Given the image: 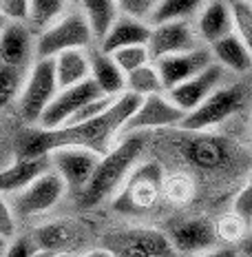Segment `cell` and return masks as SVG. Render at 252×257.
<instances>
[{
    "mask_svg": "<svg viewBox=\"0 0 252 257\" xmlns=\"http://www.w3.org/2000/svg\"><path fill=\"white\" fill-rule=\"evenodd\" d=\"M5 248H7V242H5V239H0V257L5 255Z\"/></svg>",
    "mask_w": 252,
    "mask_h": 257,
    "instance_id": "obj_42",
    "label": "cell"
},
{
    "mask_svg": "<svg viewBox=\"0 0 252 257\" xmlns=\"http://www.w3.org/2000/svg\"><path fill=\"white\" fill-rule=\"evenodd\" d=\"M201 5L197 0H159L155 5V12L151 18V27L166 25V23H181V20H192L201 12Z\"/></svg>",
    "mask_w": 252,
    "mask_h": 257,
    "instance_id": "obj_27",
    "label": "cell"
},
{
    "mask_svg": "<svg viewBox=\"0 0 252 257\" xmlns=\"http://www.w3.org/2000/svg\"><path fill=\"white\" fill-rule=\"evenodd\" d=\"M78 257H113V253H111L109 248H93V250H87V253H82V255H78Z\"/></svg>",
    "mask_w": 252,
    "mask_h": 257,
    "instance_id": "obj_39",
    "label": "cell"
},
{
    "mask_svg": "<svg viewBox=\"0 0 252 257\" xmlns=\"http://www.w3.org/2000/svg\"><path fill=\"white\" fill-rule=\"evenodd\" d=\"M151 34H153V27L148 23H139V20L126 18V16L120 14L117 23L113 25V29L109 31L102 45L98 47L100 51L104 53H115L120 49H126V47H148L151 42Z\"/></svg>",
    "mask_w": 252,
    "mask_h": 257,
    "instance_id": "obj_21",
    "label": "cell"
},
{
    "mask_svg": "<svg viewBox=\"0 0 252 257\" xmlns=\"http://www.w3.org/2000/svg\"><path fill=\"white\" fill-rule=\"evenodd\" d=\"M210 53H212L214 62H217L219 67H223L226 71L245 73L252 69V56H250L248 47L241 42L237 34H230L223 40L214 42L210 47Z\"/></svg>",
    "mask_w": 252,
    "mask_h": 257,
    "instance_id": "obj_23",
    "label": "cell"
},
{
    "mask_svg": "<svg viewBox=\"0 0 252 257\" xmlns=\"http://www.w3.org/2000/svg\"><path fill=\"white\" fill-rule=\"evenodd\" d=\"M199 257H239V250L234 246H219V248H210Z\"/></svg>",
    "mask_w": 252,
    "mask_h": 257,
    "instance_id": "obj_38",
    "label": "cell"
},
{
    "mask_svg": "<svg viewBox=\"0 0 252 257\" xmlns=\"http://www.w3.org/2000/svg\"><path fill=\"white\" fill-rule=\"evenodd\" d=\"M49 171H51V155L36 160L16 158L12 164L0 169V195H20Z\"/></svg>",
    "mask_w": 252,
    "mask_h": 257,
    "instance_id": "obj_18",
    "label": "cell"
},
{
    "mask_svg": "<svg viewBox=\"0 0 252 257\" xmlns=\"http://www.w3.org/2000/svg\"><path fill=\"white\" fill-rule=\"evenodd\" d=\"M91 80L104 98H120L126 93V73L117 67L113 56L100 49L91 51Z\"/></svg>",
    "mask_w": 252,
    "mask_h": 257,
    "instance_id": "obj_20",
    "label": "cell"
},
{
    "mask_svg": "<svg viewBox=\"0 0 252 257\" xmlns=\"http://www.w3.org/2000/svg\"><path fill=\"white\" fill-rule=\"evenodd\" d=\"M234 18V34L248 47L252 56V3H230Z\"/></svg>",
    "mask_w": 252,
    "mask_h": 257,
    "instance_id": "obj_31",
    "label": "cell"
},
{
    "mask_svg": "<svg viewBox=\"0 0 252 257\" xmlns=\"http://www.w3.org/2000/svg\"><path fill=\"white\" fill-rule=\"evenodd\" d=\"M184 117L186 113L177 109L166 93L151 95V98L142 100L137 113L131 117V122L124 128V136H131V133L144 136L146 131H157V128H170V126L179 128Z\"/></svg>",
    "mask_w": 252,
    "mask_h": 257,
    "instance_id": "obj_13",
    "label": "cell"
},
{
    "mask_svg": "<svg viewBox=\"0 0 252 257\" xmlns=\"http://www.w3.org/2000/svg\"><path fill=\"white\" fill-rule=\"evenodd\" d=\"M25 80H27V71L3 64V69H0V109L9 106L12 102H18L25 87Z\"/></svg>",
    "mask_w": 252,
    "mask_h": 257,
    "instance_id": "obj_28",
    "label": "cell"
},
{
    "mask_svg": "<svg viewBox=\"0 0 252 257\" xmlns=\"http://www.w3.org/2000/svg\"><path fill=\"white\" fill-rule=\"evenodd\" d=\"M98 164L100 155L87 149H60L51 153V169L60 175L67 189L78 195L89 186Z\"/></svg>",
    "mask_w": 252,
    "mask_h": 257,
    "instance_id": "obj_11",
    "label": "cell"
},
{
    "mask_svg": "<svg viewBox=\"0 0 252 257\" xmlns=\"http://www.w3.org/2000/svg\"><path fill=\"white\" fill-rule=\"evenodd\" d=\"M104 248H109L113 257H179L168 233L151 226H131L111 233Z\"/></svg>",
    "mask_w": 252,
    "mask_h": 257,
    "instance_id": "obj_6",
    "label": "cell"
},
{
    "mask_svg": "<svg viewBox=\"0 0 252 257\" xmlns=\"http://www.w3.org/2000/svg\"><path fill=\"white\" fill-rule=\"evenodd\" d=\"M98 98H104V95L100 93V89L95 87L93 80L78 84V87L60 89V93L53 98V102L42 113L38 126L42 131H58V128L67 126L80 109H84L89 102H93Z\"/></svg>",
    "mask_w": 252,
    "mask_h": 257,
    "instance_id": "obj_8",
    "label": "cell"
},
{
    "mask_svg": "<svg viewBox=\"0 0 252 257\" xmlns=\"http://www.w3.org/2000/svg\"><path fill=\"white\" fill-rule=\"evenodd\" d=\"M60 93V84L56 78V64L53 60H36L27 71V80L23 93L18 98V111L25 122L38 126L42 113Z\"/></svg>",
    "mask_w": 252,
    "mask_h": 257,
    "instance_id": "obj_5",
    "label": "cell"
},
{
    "mask_svg": "<svg viewBox=\"0 0 252 257\" xmlns=\"http://www.w3.org/2000/svg\"><path fill=\"white\" fill-rule=\"evenodd\" d=\"M217 237L219 239H226V242H230V244H234V242H243L245 237H248V226H245L241 219L234 215V213H230V215H223L221 219H219L217 224Z\"/></svg>",
    "mask_w": 252,
    "mask_h": 257,
    "instance_id": "obj_32",
    "label": "cell"
},
{
    "mask_svg": "<svg viewBox=\"0 0 252 257\" xmlns=\"http://www.w3.org/2000/svg\"><path fill=\"white\" fill-rule=\"evenodd\" d=\"M142 100L144 98H137L133 93H124L115 98L109 111L100 117L84 122V124L62 126L58 131H42L40 126H31L18 140L16 158H49L51 153L60 151V149H87V151H93L102 158L120 142L117 136L124 133L131 117L137 113Z\"/></svg>",
    "mask_w": 252,
    "mask_h": 257,
    "instance_id": "obj_1",
    "label": "cell"
},
{
    "mask_svg": "<svg viewBox=\"0 0 252 257\" xmlns=\"http://www.w3.org/2000/svg\"><path fill=\"white\" fill-rule=\"evenodd\" d=\"M245 184H248L250 189H252V173H250V178H248V182H245Z\"/></svg>",
    "mask_w": 252,
    "mask_h": 257,
    "instance_id": "obj_44",
    "label": "cell"
},
{
    "mask_svg": "<svg viewBox=\"0 0 252 257\" xmlns=\"http://www.w3.org/2000/svg\"><path fill=\"white\" fill-rule=\"evenodd\" d=\"M93 34L91 27L80 12V7L69 9L67 16L56 23L51 29L40 34L36 38V60H53L64 51L73 49H87L93 45Z\"/></svg>",
    "mask_w": 252,
    "mask_h": 257,
    "instance_id": "obj_4",
    "label": "cell"
},
{
    "mask_svg": "<svg viewBox=\"0 0 252 257\" xmlns=\"http://www.w3.org/2000/svg\"><path fill=\"white\" fill-rule=\"evenodd\" d=\"M232 213L248 228H252V189H250L248 184H245L243 189H239V193L234 195V200H232Z\"/></svg>",
    "mask_w": 252,
    "mask_h": 257,
    "instance_id": "obj_35",
    "label": "cell"
},
{
    "mask_svg": "<svg viewBox=\"0 0 252 257\" xmlns=\"http://www.w3.org/2000/svg\"><path fill=\"white\" fill-rule=\"evenodd\" d=\"M168 239L175 246L179 255H190V253H206L214 248L217 242V226L208 217H190L184 222L175 224L168 231Z\"/></svg>",
    "mask_w": 252,
    "mask_h": 257,
    "instance_id": "obj_16",
    "label": "cell"
},
{
    "mask_svg": "<svg viewBox=\"0 0 252 257\" xmlns=\"http://www.w3.org/2000/svg\"><path fill=\"white\" fill-rule=\"evenodd\" d=\"M40 250V246L29 237H16L14 242L7 244L3 257H34Z\"/></svg>",
    "mask_w": 252,
    "mask_h": 257,
    "instance_id": "obj_37",
    "label": "cell"
},
{
    "mask_svg": "<svg viewBox=\"0 0 252 257\" xmlns=\"http://www.w3.org/2000/svg\"><path fill=\"white\" fill-rule=\"evenodd\" d=\"M223 80H226V69L219 67V64L214 62L212 67H208L206 71L199 73V76L190 78L188 82L166 91V95H168V100L177 106V109L184 111V113L188 115L197 109V106H201L206 102L214 91L223 87Z\"/></svg>",
    "mask_w": 252,
    "mask_h": 257,
    "instance_id": "obj_14",
    "label": "cell"
},
{
    "mask_svg": "<svg viewBox=\"0 0 252 257\" xmlns=\"http://www.w3.org/2000/svg\"><path fill=\"white\" fill-rule=\"evenodd\" d=\"M201 47L197 29L190 20H181V23H166L155 25L151 42H148V51H151L153 62L164 60L170 56H179V53H188L192 49Z\"/></svg>",
    "mask_w": 252,
    "mask_h": 257,
    "instance_id": "obj_12",
    "label": "cell"
},
{
    "mask_svg": "<svg viewBox=\"0 0 252 257\" xmlns=\"http://www.w3.org/2000/svg\"><path fill=\"white\" fill-rule=\"evenodd\" d=\"M78 7L84 14V18L91 27V34H93V40L100 47L102 40L109 36V31L113 29V25L120 18L117 3H111V0H84Z\"/></svg>",
    "mask_w": 252,
    "mask_h": 257,
    "instance_id": "obj_24",
    "label": "cell"
},
{
    "mask_svg": "<svg viewBox=\"0 0 252 257\" xmlns=\"http://www.w3.org/2000/svg\"><path fill=\"white\" fill-rule=\"evenodd\" d=\"M67 184L60 180V175L56 171H49L42 178H38L27 191H23L20 195H16L14 202V211L16 215L23 217H36V215H45L51 208H56L62 202V197L67 195Z\"/></svg>",
    "mask_w": 252,
    "mask_h": 257,
    "instance_id": "obj_9",
    "label": "cell"
},
{
    "mask_svg": "<svg viewBox=\"0 0 252 257\" xmlns=\"http://www.w3.org/2000/svg\"><path fill=\"white\" fill-rule=\"evenodd\" d=\"M166 173L159 162H139L137 169L131 173L126 184L113 197L115 211L126 215H137L157 204L164 195Z\"/></svg>",
    "mask_w": 252,
    "mask_h": 257,
    "instance_id": "obj_3",
    "label": "cell"
},
{
    "mask_svg": "<svg viewBox=\"0 0 252 257\" xmlns=\"http://www.w3.org/2000/svg\"><path fill=\"white\" fill-rule=\"evenodd\" d=\"M0 69H3V60H0Z\"/></svg>",
    "mask_w": 252,
    "mask_h": 257,
    "instance_id": "obj_45",
    "label": "cell"
},
{
    "mask_svg": "<svg viewBox=\"0 0 252 257\" xmlns=\"http://www.w3.org/2000/svg\"><path fill=\"white\" fill-rule=\"evenodd\" d=\"M29 7L31 0H0V16L12 25H27Z\"/></svg>",
    "mask_w": 252,
    "mask_h": 257,
    "instance_id": "obj_34",
    "label": "cell"
},
{
    "mask_svg": "<svg viewBox=\"0 0 252 257\" xmlns=\"http://www.w3.org/2000/svg\"><path fill=\"white\" fill-rule=\"evenodd\" d=\"M109 56H113V60L117 62V67H120L122 71L126 73V76L153 62L151 51H148V47H144V45H139V47H126V49H120V51H115V53H109Z\"/></svg>",
    "mask_w": 252,
    "mask_h": 257,
    "instance_id": "obj_30",
    "label": "cell"
},
{
    "mask_svg": "<svg viewBox=\"0 0 252 257\" xmlns=\"http://www.w3.org/2000/svg\"><path fill=\"white\" fill-rule=\"evenodd\" d=\"M179 153L186 164L199 171H219L226 169L232 160V147L221 138L208 133H190L179 144Z\"/></svg>",
    "mask_w": 252,
    "mask_h": 257,
    "instance_id": "obj_10",
    "label": "cell"
},
{
    "mask_svg": "<svg viewBox=\"0 0 252 257\" xmlns=\"http://www.w3.org/2000/svg\"><path fill=\"white\" fill-rule=\"evenodd\" d=\"M155 5H157L155 0H120V3H117V9H120V14L126 16V18L151 25Z\"/></svg>",
    "mask_w": 252,
    "mask_h": 257,
    "instance_id": "obj_33",
    "label": "cell"
},
{
    "mask_svg": "<svg viewBox=\"0 0 252 257\" xmlns=\"http://www.w3.org/2000/svg\"><path fill=\"white\" fill-rule=\"evenodd\" d=\"M53 64H56V78L60 89L78 87L91 80V51L87 49L64 51L53 58Z\"/></svg>",
    "mask_w": 252,
    "mask_h": 257,
    "instance_id": "obj_22",
    "label": "cell"
},
{
    "mask_svg": "<svg viewBox=\"0 0 252 257\" xmlns=\"http://www.w3.org/2000/svg\"><path fill=\"white\" fill-rule=\"evenodd\" d=\"M5 27H7V20H5L3 16H0V34H3V31H5Z\"/></svg>",
    "mask_w": 252,
    "mask_h": 257,
    "instance_id": "obj_43",
    "label": "cell"
},
{
    "mask_svg": "<svg viewBox=\"0 0 252 257\" xmlns=\"http://www.w3.org/2000/svg\"><path fill=\"white\" fill-rule=\"evenodd\" d=\"M195 29L199 40L206 42L208 47H212L214 42L234 34V18H232L230 3H221V0L203 3L201 12L195 18Z\"/></svg>",
    "mask_w": 252,
    "mask_h": 257,
    "instance_id": "obj_19",
    "label": "cell"
},
{
    "mask_svg": "<svg viewBox=\"0 0 252 257\" xmlns=\"http://www.w3.org/2000/svg\"><path fill=\"white\" fill-rule=\"evenodd\" d=\"M126 93H133L137 98H151V95H162L166 93V87L159 76L157 64L151 62L146 67L137 69V71L126 76Z\"/></svg>",
    "mask_w": 252,
    "mask_h": 257,
    "instance_id": "obj_26",
    "label": "cell"
},
{
    "mask_svg": "<svg viewBox=\"0 0 252 257\" xmlns=\"http://www.w3.org/2000/svg\"><path fill=\"white\" fill-rule=\"evenodd\" d=\"M250 128H252V124H250Z\"/></svg>",
    "mask_w": 252,
    "mask_h": 257,
    "instance_id": "obj_46",
    "label": "cell"
},
{
    "mask_svg": "<svg viewBox=\"0 0 252 257\" xmlns=\"http://www.w3.org/2000/svg\"><path fill=\"white\" fill-rule=\"evenodd\" d=\"M239 253L243 257H252V235H248V237L239 244Z\"/></svg>",
    "mask_w": 252,
    "mask_h": 257,
    "instance_id": "obj_40",
    "label": "cell"
},
{
    "mask_svg": "<svg viewBox=\"0 0 252 257\" xmlns=\"http://www.w3.org/2000/svg\"><path fill=\"white\" fill-rule=\"evenodd\" d=\"M241 102H243V89L237 84H223L201 106L186 115L179 128L186 133H208L237 113Z\"/></svg>",
    "mask_w": 252,
    "mask_h": 257,
    "instance_id": "obj_7",
    "label": "cell"
},
{
    "mask_svg": "<svg viewBox=\"0 0 252 257\" xmlns=\"http://www.w3.org/2000/svg\"><path fill=\"white\" fill-rule=\"evenodd\" d=\"M159 69V76H162V82L166 91L179 87V84L188 82L190 78L199 76L201 71H206L208 67L214 64V58L210 53V47H197L188 53H179V56H170L164 58V60L155 62Z\"/></svg>",
    "mask_w": 252,
    "mask_h": 257,
    "instance_id": "obj_15",
    "label": "cell"
},
{
    "mask_svg": "<svg viewBox=\"0 0 252 257\" xmlns=\"http://www.w3.org/2000/svg\"><path fill=\"white\" fill-rule=\"evenodd\" d=\"M144 153V136L131 133L120 138L106 155L100 158V164L95 169L89 186L80 193V202L84 206H98L106 200H113L120 189L126 184L131 173L137 169Z\"/></svg>",
    "mask_w": 252,
    "mask_h": 257,
    "instance_id": "obj_2",
    "label": "cell"
},
{
    "mask_svg": "<svg viewBox=\"0 0 252 257\" xmlns=\"http://www.w3.org/2000/svg\"><path fill=\"white\" fill-rule=\"evenodd\" d=\"M0 60L7 67L29 71L36 62V36L27 25L7 23L0 34Z\"/></svg>",
    "mask_w": 252,
    "mask_h": 257,
    "instance_id": "obj_17",
    "label": "cell"
},
{
    "mask_svg": "<svg viewBox=\"0 0 252 257\" xmlns=\"http://www.w3.org/2000/svg\"><path fill=\"white\" fill-rule=\"evenodd\" d=\"M67 12H69V3H62V0H31L27 27L38 38L40 34L51 29L56 23H60L64 16H67Z\"/></svg>",
    "mask_w": 252,
    "mask_h": 257,
    "instance_id": "obj_25",
    "label": "cell"
},
{
    "mask_svg": "<svg viewBox=\"0 0 252 257\" xmlns=\"http://www.w3.org/2000/svg\"><path fill=\"white\" fill-rule=\"evenodd\" d=\"M164 195L168 197V202H173V204H179V206L188 204L192 197H195V182H192V178L186 173L166 175Z\"/></svg>",
    "mask_w": 252,
    "mask_h": 257,
    "instance_id": "obj_29",
    "label": "cell"
},
{
    "mask_svg": "<svg viewBox=\"0 0 252 257\" xmlns=\"http://www.w3.org/2000/svg\"><path fill=\"white\" fill-rule=\"evenodd\" d=\"M34 257H58L56 253H51V250H38Z\"/></svg>",
    "mask_w": 252,
    "mask_h": 257,
    "instance_id": "obj_41",
    "label": "cell"
},
{
    "mask_svg": "<svg viewBox=\"0 0 252 257\" xmlns=\"http://www.w3.org/2000/svg\"><path fill=\"white\" fill-rule=\"evenodd\" d=\"M0 239L7 244L16 239V211L3 195H0Z\"/></svg>",
    "mask_w": 252,
    "mask_h": 257,
    "instance_id": "obj_36",
    "label": "cell"
}]
</instances>
